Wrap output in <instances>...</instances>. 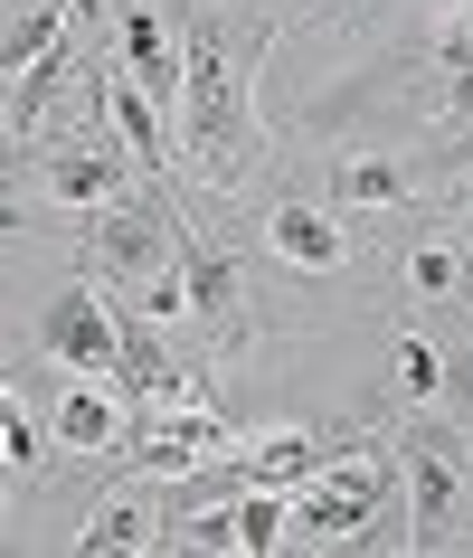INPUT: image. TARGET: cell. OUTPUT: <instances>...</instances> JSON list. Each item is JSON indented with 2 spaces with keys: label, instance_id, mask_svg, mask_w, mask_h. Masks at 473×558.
Wrapping results in <instances>:
<instances>
[{
  "label": "cell",
  "instance_id": "ac0fdd59",
  "mask_svg": "<svg viewBox=\"0 0 473 558\" xmlns=\"http://www.w3.org/2000/svg\"><path fill=\"white\" fill-rule=\"evenodd\" d=\"M398 388H408V408L436 398V341H408V351H398Z\"/></svg>",
  "mask_w": 473,
  "mask_h": 558
},
{
  "label": "cell",
  "instance_id": "5bb4252c",
  "mask_svg": "<svg viewBox=\"0 0 473 558\" xmlns=\"http://www.w3.org/2000/svg\"><path fill=\"white\" fill-rule=\"evenodd\" d=\"M143 539H151L143 501H95V521L76 530V549H86V558H123V549H143Z\"/></svg>",
  "mask_w": 473,
  "mask_h": 558
},
{
  "label": "cell",
  "instance_id": "277c9868",
  "mask_svg": "<svg viewBox=\"0 0 473 558\" xmlns=\"http://www.w3.org/2000/svg\"><path fill=\"white\" fill-rule=\"evenodd\" d=\"M38 351L66 360V369H86V379H105L123 360V313H105L95 284H66V294L48 303V323H38Z\"/></svg>",
  "mask_w": 473,
  "mask_h": 558
},
{
  "label": "cell",
  "instance_id": "d6986e66",
  "mask_svg": "<svg viewBox=\"0 0 473 558\" xmlns=\"http://www.w3.org/2000/svg\"><path fill=\"white\" fill-rule=\"evenodd\" d=\"M464 256H473V190H464Z\"/></svg>",
  "mask_w": 473,
  "mask_h": 558
},
{
  "label": "cell",
  "instance_id": "e0dca14e",
  "mask_svg": "<svg viewBox=\"0 0 473 558\" xmlns=\"http://www.w3.org/2000/svg\"><path fill=\"white\" fill-rule=\"evenodd\" d=\"M408 284L426 303H445V294H464V256H454V246H436V236H426V246H408Z\"/></svg>",
  "mask_w": 473,
  "mask_h": 558
},
{
  "label": "cell",
  "instance_id": "ba28073f",
  "mask_svg": "<svg viewBox=\"0 0 473 558\" xmlns=\"http://www.w3.org/2000/svg\"><path fill=\"white\" fill-rule=\"evenodd\" d=\"M123 161L133 151H48L38 161V190L66 199V208H105V199H123Z\"/></svg>",
  "mask_w": 473,
  "mask_h": 558
},
{
  "label": "cell",
  "instance_id": "5b68a950",
  "mask_svg": "<svg viewBox=\"0 0 473 558\" xmlns=\"http://www.w3.org/2000/svg\"><path fill=\"white\" fill-rule=\"evenodd\" d=\"M114 38H123V76H133V86H151L161 105H180V86H190V58H180L171 29H161V0H133Z\"/></svg>",
  "mask_w": 473,
  "mask_h": 558
},
{
  "label": "cell",
  "instance_id": "7c38bea8",
  "mask_svg": "<svg viewBox=\"0 0 473 558\" xmlns=\"http://www.w3.org/2000/svg\"><path fill=\"white\" fill-rule=\"evenodd\" d=\"M266 236H275V246H284L294 265H341V228H331L323 208H303V199H284V208H275V218H266Z\"/></svg>",
  "mask_w": 473,
  "mask_h": 558
},
{
  "label": "cell",
  "instance_id": "9c48e42d",
  "mask_svg": "<svg viewBox=\"0 0 473 558\" xmlns=\"http://www.w3.org/2000/svg\"><path fill=\"white\" fill-rule=\"evenodd\" d=\"M218 445H228V426H218V416H208V408H180L171 426H151V436L133 445V464H143V473H199Z\"/></svg>",
  "mask_w": 473,
  "mask_h": 558
},
{
  "label": "cell",
  "instance_id": "52a82bcc",
  "mask_svg": "<svg viewBox=\"0 0 473 558\" xmlns=\"http://www.w3.org/2000/svg\"><path fill=\"white\" fill-rule=\"evenodd\" d=\"M95 114H105V133H114L133 161H161V151H171V133H161V95L133 86V76H95Z\"/></svg>",
  "mask_w": 473,
  "mask_h": 558
},
{
  "label": "cell",
  "instance_id": "6da1fadb",
  "mask_svg": "<svg viewBox=\"0 0 473 558\" xmlns=\"http://www.w3.org/2000/svg\"><path fill=\"white\" fill-rule=\"evenodd\" d=\"M266 20H218L208 0H180V58H190V86H180V133H190V161L199 180L237 190L246 161H256V66H266Z\"/></svg>",
  "mask_w": 473,
  "mask_h": 558
},
{
  "label": "cell",
  "instance_id": "7a4b0ae2",
  "mask_svg": "<svg viewBox=\"0 0 473 558\" xmlns=\"http://www.w3.org/2000/svg\"><path fill=\"white\" fill-rule=\"evenodd\" d=\"M171 246H180V218L161 199H133V190L105 199V208H95V228H86V265L105 275V284H143Z\"/></svg>",
  "mask_w": 473,
  "mask_h": 558
},
{
  "label": "cell",
  "instance_id": "9a60e30c",
  "mask_svg": "<svg viewBox=\"0 0 473 558\" xmlns=\"http://www.w3.org/2000/svg\"><path fill=\"white\" fill-rule=\"evenodd\" d=\"M48 48H66V10L58 0H29V10L10 20V38H0V58H10V76H20V66H38Z\"/></svg>",
  "mask_w": 473,
  "mask_h": 558
},
{
  "label": "cell",
  "instance_id": "8992f818",
  "mask_svg": "<svg viewBox=\"0 0 473 558\" xmlns=\"http://www.w3.org/2000/svg\"><path fill=\"white\" fill-rule=\"evenodd\" d=\"M408 483H416V539H445L454 511H464V464H454V445L416 426L408 436Z\"/></svg>",
  "mask_w": 473,
  "mask_h": 558
},
{
  "label": "cell",
  "instance_id": "8fae6325",
  "mask_svg": "<svg viewBox=\"0 0 473 558\" xmlns=\"http://www.w3.org/2000/svg\"><path fill=\"white\" fill-rule=\"evenodd\" d=\"M436 76H445V114H473V0H454L436 20Z\"/></svg>",
  "mask_w": 473,
  "mask_h": 558
},
{
  "label": "cell",
  "instance_id": "30bf717a",
  "mask_svg": "<svg viewBox=\"0 0 473 558\" xmlns=\"http://www.w3.org/2000/svg\"><path fill=\"white\" fill-rule=\"evenodd\" d=\"M171 265H180V284H190V313H199V323H228V313H237V265L218 256V246H199V236L180 228Z\"/></svg>",
  "mask_w": 473,
  "mask_h": 558
},
{
  "label": "cell",
  "instance_id": "3957f363",
  "mask_svg": "<svg viewBox=\"0 0 473 558\" xmlns=\"http://www.w3.org/2000/svg\"><path fill=\"white\" fill-rule=\"evenodd\" d=\"M379 501H388V464H341V473L323 464L313 483H303V501H294V530L331 549V539H360Z\"/></svg>",
  "mask_w": 473,
  "mask_h": 558
},
{
  "label": "cell",
  "instance_id": "2e32d148",
  "mask_svg": "<svg viewBox=\"0 0 473 558\" xmlns=\"http://www.w3.org/2000/svg\"><path fill=\"white\" fill-rule=\"evenodd\" d=\"M58 436H66V445H114V436H123L114 398H105V388H76V398L58 408Z\"/></svg>",
  "mask_w": 473,
  "mask_h": 558
},
{
  "label": "cell",
  "instance_id": "4fadbf2b",
  "mask_svg": "<svg viewBox=\"0 0 473 558\" xmlns=\"http://www.w3.org/2000/svg\"><path fill=\"white\" fill-rule=\"evenodd\" d=\"M398 199H408V171H398V161H369V151H360V161L331 171V208H398Z\"/></svg>",
  "mask_w": 473,
  "mask_h": 558
}]
</instances>
